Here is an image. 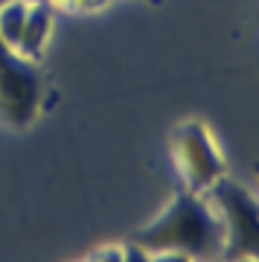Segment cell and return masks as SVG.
<instances>
[{"label": "cell", "mask_w": 259, "mask_h": 262, "mask_svg": "<svg viewBox=\"0 0 259 262\" xmlns=\"http://www.w3.org/2000/svg\"><path fill=\"white\" fill-rule=\"evenodd\" d=\"M88 259H117V262H122V245H102V251H93Z\"/></svg>", "instance_id": "obj_8"}, {"label": "cell", "mask_w": 259, "mask_h": 262, "mask_svg": "<svg viewBox=\"0 0 259 262\" xmlns=\"http://www.w3.org/2000/svg\"><path fill=\"white\" fill-rule=\"evenodd\" d=\"M44 79L35 61L24 58L0 38V122L12 128H27L41 114Z\"/></svg>", "instance_id": "obj_3"}, {"label": "cell", "mask_w": 259, "mask_h": 262, "mask_svg": "<svg viewBox=\"0 0 259 262\" xmlns=\"http://www.w3.org/2000/svg\"><path fill=\"white\" fill-rule=\"evenodd\" d=\"M27 9H29V3H24V0H6V3L0 6V38H3L9 47L18 44L24 20H27Z\"/></svg>", "instance_id": "obj_6"}, {"label": "cell", "mask_w": 259, "mask_h": 262, "mask_svg": "<svg viewBox=\"0 0 259 262\" xmlns=\"http://www.w3.org/2000/svg\"><path fill=\"white\" fill-rule=\"evenodd\" d=\"M53 15L56 9L50 3H29L27 9V20H24V29H20V38L15 50H18L24 58L29 61H41L47 50V41H50V32H53Z\"/></svg>", "instance_id": "obj_5"}, {"label": "cell", "mask_w": 259, "mask_h": 262, "mask_svg": "<svg viewBox=\"0 0 259 262\" xmlns=\"http://www.w3.org/2000/svg\"><path fill=\"white\" fill-rule=\"evenodd\" d=\"M152 3H160V0H152Z\"/></svg>", "instance_id": "obj_13"}, {"label": "cell", "mask_w": 259, "mask_h": 262, "mask_svg": "<svg viewBox=\"0 0 259 262\" xmlns=\"http://www.w3.org/2000/svg\"><path fill=\"white\" fill-rule=\"evenodd\" d=\"M44 3H50L53 9L64 12V9H73V0H44Z\"/></svg>", "instance_id": "obj_10"}, {"label": "cell", "mask_w": 259, "mask_h": 262, "mask_svg": "<svg viewBox=\"0 0 259 262\" xmlns=\"http://www.w3.org/2000/svg\"><path fill=\"white\" fill-rule=\"evenodd\" d=\"M148 259V251L137 242H128L122 245V262H146Z\"/></svg>", "instance_id": "obj_7"}, {"label": "cell", "mask_w": 259, "mask_h": 262, "mask_svg": "<svg viewBox=\"0 0 259 262\" xmlns=\"http://www.w3.org/2000/svg\"><path fill=\"white\" fill-rule=\"evenodd\" d=\"M172 158L186 192L204 195L219 178L227 175L224 155L215 143L213 131L198 120L181 122L172 134Z\"/></svg>", "instance_id": "obj_4"}, {"label": "cell", "mask_w": 259, "mask_h": 262, "mask_svg": "<svg viewBox=\"0 0 259 262\" xmlns=\"http://www.w3.org/2000/svg\"><path fill=\"white\" fill-rule=\"evenodd\" d=\"M111 0H73V9L79 12H96V9H105Z\"/></svg>", "instance_id": "obj_9"}, {"label": "cell", "mask_w": 259, "mask_h": 262, "mask_svg": "<svg viewBox=\"0 0 259 262\" xmlns=\"http://www.w3.org/2000/svg\"><path fill=\"white\" fill-rule=\"evenodd\" d=\"M134 242L155 253H184L186 259L219 256L224 251V227L213 204L198 192H181L163 213L134 236Z\"/></svg>", "instance_id": "obj_1"}, {"label": "cell", "mask_w": 259, "mask_h": 262, "mask_svg": "<svg viewBox=\"0 0 259 262\" xmlns=\"http://www.w3.org/2000/svg\"><path fill=\"white\" fill-rule=\"evenodd\" d=\"M204 198L213 204L215 215L224 227V256L230 259H256L259 253V207L256 195L248 187H242L227 175L219 178L204 192Z\"/></svg>", "instance_id": "obj_2"}, {"label": "cell", "mask_w": 259, "mask_h": 262, "mask_svg": "<svg viewBox=\"0 0 259 262\" xmlns=\"http://www.w3.org/2000/svg\"><path fill=\"white\" fill-rule=\"evenodd\" d=\"M24 3H41V0H24Z\"/></svg>", "instance_id": "obj_11"}, {"label": "cell", "mask_w": 259, "mask_h": 262, "mask_svg": "<svg viewBox=\"0 0 259 262\" xmlns=\"http://www.w3.org/2000/svg\"><path fill=\"white\" fill-rule=\"evenodd\" d=\"M3 3H6V0H0V6H3Z\"/></svg>", "instance_id": "obj_12"}]
</instances>
